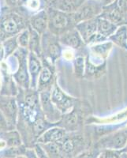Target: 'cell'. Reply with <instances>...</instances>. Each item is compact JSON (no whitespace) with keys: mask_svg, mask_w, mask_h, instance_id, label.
I'll return each mask as SVG.
<instances>
[{"mask_svg":"<svg viewBox=\"0 0 127 158\" xmlns=\"http://www.w3.org/2000/svg\"><path fill=\"white\" fill-rule=\"evenodd\" d=\"M29 25V20L18 13L3 11L0 15V40L16 36Z\"/></svg>","mask_w":127,"mask_h":158,"instance_id":"cell-1","label":"cell"},{"mask_svg":"<svg viewBox=\"0 0 127 158\" xmlns=\"http://www.w3.org/2000/svg\"><path fill=\"white\" fill-rule=\"evenodd\" d=\"M65 158H73L90 148L92 142L80 131L68 132L64 140L58 144Z\"/></svg>","mask_w":127,"mask_h":158,"instance_id":"cell-2","label":"cell"},{"mask_svg":"<svg viewBox=\"0 0 127 158\" xmlns=\"http://www.w3.org/2000/svg\"><path fill=\"white\" fill-rule=\"evenodd\" d=\"M48 15V31L60 36L65 32L74 29L76 23L73 14H68L51 6L47 10Z\"/></svg>","mask_w":127,"mask_h":158,"instance_id":"cell-3","label":"cell"},{"mask_svg":"<svg viewBox=\"0 0 127 158\" xmlns=\"http://www.w3.org/2000/svg\"><path fill=\"white\" fill-rule=\"evenodd\" d=\"M127 145V125L99 138L93 144L97 149L122 151Z\"/></svg>","mask_w":127,"mask_h":158,"instance_id":"cell-4","label":"cell"},{"mask_svg":"<svg viewBox=\"0 0 127 158\" xmlns=\"http://www.w3.org/2000/svg\"><path fill=\"white\" fill-rule=\"evenodd\" d=\"M59 38L48 30L41 35V59H45L53 65L62 56L63 49Z\"/></svg>","mask_w":127,"mask_h":158,"instance_id":"cell-5","label":"cell"},{"mask_svg":"<svg viewBox=\"0 0 127 158\" xmlns=\"http://www.w3.org/2000/svg\"><path fill=\"white\" fill-rule=\"evenodd\" d=\"M29 51L28 49L19 48L14 53L18 59V69L13 74L17 85L22 89H30V76L28 68V56Z\"/></svg>","mask_w":127,"mask_h":158,"instance_id":"cell-6","label":"cell"},{"mask_svg":"<svg viewBox=\"0 0 127 158\" xmlns=\"http://www.w3.org/2000/svg\"><path fill=\"white\" fill-rule=\"evenodd\" d=\"M51 100L63 115L68 113L77 105V100L66 94L59 86L58 81L51 90Z\"/></svg>","mask_w":127,"mask_h":158,"instance_id":"cell-7","label":"cell"},{"mask_svg":"<svg viewBox=\"0 0 127 158\" xmlns=\"http://www.w3.org/2000/svg\"><path fill=\"white\" fill-rule=\"evenodd\" d=\"M0 111L6 118L10 130L16 129L19 117L17 97L0 95Z\"/></svg>","mask_w":127,"mask_h":158,"instance_id":"cell-8","label":"cell"},{"mask_svg":"<svg viewBox=\"0 0 127 158\" xmlns=\"http://www.w3.org/2000/svg\"><path fill=\"white\" fill-rule=\"evenodd\" d=\"M103 5L100 0H86L73 16L76 25L84 21L94 19L101 15L103 11Z\"/></svg>","mask_w":127,"mask_h":158,"instance_id":"cell-9","label":"cell"},{"mask_svg":"<svg viewBox=\"0 0 127 158\" xmlns=\"http://www.w3.org/2000/svg\"><path fill=\"white\" fill-rule=\"evenodd\" d=\"M43 68L38 78L36 90L39 93L51 92L55 83L57 81L55 74V65H53L45 59H41Z\"/></svg>","mask_w":127,"mask_h":158,"instance_id":"cell-10","label":"cell"},{"mask_svg":"<svg viewBox=\"0 0 127 158\" xmlns=\"http://www.w3.org/2000/svg\"><path fill=\"white\" fill-rule=\"evenodd\" d=\"M0 77H1V92L0 95L17 97L20 88L14 81L13 74L10 71L6 61L0 63Z\"/></svg>","mask_w":127,"mask_h":158,"instance_id":"cell-11","label":"cell"},{"mask_svg":"<svg viewBox=\"0 0 127 158\" xmlns=\"http://www.w3.org/2000/svg\"><path fill=\"white\" fill-rule=\"evenodd\" d=\"M39 101L42 111L47 121L59 125L58 123L63 118V114L51 100V92L39 93Z\"/></svg>","mask_w":127,"mask_h":158,"instance_id":"cell-12","label":"cell"},{"mask_svg":"<svg viewBox=\"0 0 127 158\" xmlns=\"http://www.w3.org/2000/svg\"><path fill=\"white\" fill-rule=\"evenodd\" d=\"M99 17L108 20L118 26L127 25L125 13L119 6L118 2H114L107 6H104L102 13Z\"/></svg>","mask_w":127,"mask_h":158,"instance_id":"cell-13","label":"cell"},{"mask_svg":"<svg viewBox=\"0 0 127 158\" xmlns=\"http://www.w3.org/2000/svg\"><path fill=\"white\" fill-rule=\"evenodd\" d=\"M81 123H82V115L79 108L76 105L70 112L64 114L61 120L58 123L59 126L66 129L68 132H73L80 130L82 124Z\"/></svg>","mask_w":127,"mask_h":158,"instance_id":"cell-14","label":"cell"},{"mask_svg":"<svg viewBox=\"0 0 127 158\" xmlns=\"http://www.w3.org/2000/svg\"><path fill=\"white\" fill-rule=\"evenodd\" d=\"M59 38L60 44L63 46L73 50H81L84 48L86 45L76 28L65 32L63 35L59 36Z\"/></svg>","mask_w":127,"mask_h":158,"instance_id":"cell-15","label":"cell"},{"mask_svg":"<svg viewBox=\"0 0 127 158\" xmlns=\"http://www.w3.org/2000/svg\"><path fill=\"white\" fill-rule=\"evenodd\" d=\"M28 68L30 76V88L36 89L38 78L43 68L41 58L33 52H29L28 56Z\"/></svg>","mask_w":127,"mask_h":158,"instance_id":"cell-16","label":"cell"},{"mask_svg":"<svg viewBox=\"0 0 127 158\" xmlns=\"http://www.w3.org/2000/svg\"><path fill=\"white\" fill-rule=\"evenodd\" d=\"M68 131L60 126L52 127L47 130L44 133L39 137L36 141V143L39 144H47V143H56L59 144L64 140Z\"/></svg>","mask_w":127,"mask_h":158,"instance_id":"cell-17","label":"cell"},{"mask_svg":"<svg viewBox=\"0 0 127 158\" xmlns=\"http://www.w3.org/2000/svg\"><path fill=\"white\" fill-rule=\"evenodd\" d=\"M29 26L39 34L43 35L48 30V15L46 9L35 13L29 19Z\"/></svg>","mask_w":127,"mask_h":158,"instance_id":"cell-18","label":"cell"},{"mask_svg":"<svg viewBox=\"0 0 127 158\" xmlns=\"http://www.w3.org/2000/svg\"><path fill=\"white\" fill-rule=\"evenodd\" d=\"M75 28L86 44L88 40L97 32V18L80 22L76 25Z\"/></svg>","mask_w":127,"mask_h":158,"instance_id":"cell-19","label":"cell"},{"mask_svg":"<svg viewBox=\"0 0 127 158\" xmlns=\"http://www.w3.org/2000/svg\"><path fill=\"white\" fill-rule=\"evenodd\" d=\"M86 0H53L51 7L68 14L75 13Z\"/></svg>","mask_w":127,"mask_h":158,"instance_id":"cell-20","label":"cell"},{"mask_svg":"<svg viewBox=\"0 0 127 158\" xmlns=\"http://www.w3.org/2000/svg\"><path fill=\"white\" fill-rule=\"evenodd\" d=\"M113 46H114V44L108 40V41L88 46L89 53L106 60L109 56L111 51L112 50Z\"/></svg>","mask_w":127,"mask_h":158,"instance_id":"cell-21","label":"cell"},{"mask_svg":"<svg viewBox=\"0 0 127 158\" xmlns=\"http://www.w3.org/2000/svg\"><path fill=\"white\" fill-rule=\"evenodd\" d=\"M109 40L115 45L127 51V25L118 26L115 33L109 37Z\"/></svg>","mask_w":127,"mask_h":158,"instance_id":"cell-22","label":"cell"},{"mask_svg":"<svg viewBox=\"0 0 127 158\" xmlns=\"http://www.w3.org/2000/svg\"><path fill=\"white\" fill-rule=\"evenodd\" d=\"M118 27V25L105 18H100V17L97 18V32L108 39L115 33Z\"/></svg>","mask_w":127,"mask_h":158,"instance_id":"cell-23","label":"cell"},{"mask_svg":"<svg viewBox=\"0 0 127 158\" xmlns=\"http://www.w3.org/2000/svg\"><path fill=\"white\" fill-rule=\"evenodd\" d=\"M0 137L3 138L4 140L6 142L8 147L19 146L24 145L22 135L17 129L2 132L1 135H0Z\"/></svg>","mask_w":127,"mask_h":158,"instance_id":"cell-24","label":"cell"},{"mask_svg":"<svg viewBox=\"0 0 127 158\" xmlns=\"http://www.w3.org/2000/svg\"><path fill=\"white\" fill-rule=\"evenodd\" d=\"M29 28L30 38L28 50L41 57V35L39 34L34 29H32L30 26H29Z\"/></svg>","mask_w":127,"mask_h":158,"instance_id":"cell-25","label":"cell"},{"mask_svg":"<svg viewBox=\"0 0 127 158\" xmlns=\"http://www.w3.org/2000/svg\"><path fill=\"white\" fill-rule=\"evenodd\" d=\"M27 147L25 145L19 146H11V147H7L0 155L3 158H16L19 156L25 154Z\"/></svg>","mask_w":127,"mask_h":158,"instance_id":"cell-26","label":"cell"},{"mask_svg":"<svg viewBox=\"0 0 127 158\" xmlns=\"http://www.w3.org/2000/svg\"><path fill=\"white\" fill-rule=\"evenodd\" d=\"M73 73L77 78H82L85 71V57L82 56H76L73 61Z\"/></svg>","mask_w":127,"mask_h":158,"instance_id":"cell-27","label":"cell"},{"mask_svg":"<svg viewBox=\"0 0 127 158\" xmlns=\"http://www.w3.org/2000/svg\"><path fill=\"white\" fill-rule=\"evenodd\" d=\"M2 44H3V47L4 49H5L6 59L9 57V56H12L20 48L18 43L17 35L6 39L5 40L2 41Z\"/></svg>","mask_w":127,"mask_h":158,"instance_id":"cell-28","label":"cell"},{"mask_svg":"<svg viewBox=\"0 0 127 158\" xmlns=\"http://www.w3.org/2000/svg\"><path fill=\"white\" fill-rule=\"evenodd\" d=\"M46 153L48 155L49 158H65L61 150L59 149V146L56 143H47L40 144Z\"/></svg>","mask_w":127,"mask_h":158,"instance_id":"cell-29","label":"cell"},{"mask_svg":"<svg viewBox=\"0 0 127 158\" xmlns=\"http://www.w3.org/2000/svg\"><path fill=\"white\" fill-rule=\"evenodd\" d=\"M46 0H27L25 3V9L32 13V15L44 10Z\"/></svg>","mask_w":127,"mask_h":158,"instance_id":"cell-30","label":"cell"},{"mask_svg":"<svg viewBox=\"0 0 127 158\" xmlns=\"http://www.w3.org/2000/svg\"><path fill=\"white\" fill-rule=\"evenodd\" d=\"M29 38H30V32H29V28L28 27L27 29H24L17 35V39H18V43L19 47L22 48L28 49L29 44Z\"/></svg>","mask_w":127,"mask_h":158,"instance_id":"cell-31","label":"cell"},{"mask_svg":"<svg viewBox=\"0 0 127 158\" xmlns=\"http://www.w3.org/2000/svg\"><path fill=\"white\" fill-rule=\"evenodd\" d=\"M100 151H101L100 149H97L92 145V146L85 149L73 158H97L100 154Z\"/></svg>","mask_w":127,"mask_h":158,"instance_id":"cell-32","label":"cell"},{"mask_svg":"<svg viewBox=\"0 0 127 158\" xmlns=\"http://www.w3.org/2000/svg\"><path fill=\"white\" fill-rule=\"evenodd\" d=\"M122 152L113 149H103L100 151L97 158H120Z\"/></svg>","mask_w":127,"mask_h":158,"instance_id":"cell-33","label":"cell"},{"mask_svg":"<svg viewBox=\"0 0 127 158\" xmlns=\"http://www.w3.org/2000/svg\"><path fill=\"white\" fill-rule=\"evenodd\" d=\"M32 148L34 149L35 152L39 158H49L47 153H46V151L44 150V149L40 144L36 143Z\"/></svg>","mask_w":127,"mask_h":158,"instance_id":"cell-34","label":"cell"},{"mask_svg":"<svg viewBox=\"0 0 127 158\" xmlns=\"http://www.w3.org/2000/svg\"><path fill=\"white\" fill-rule=\"evenodd\" d=\"M7 131H10L9 124H8L6 118L0 111V132H5Z\"/></svg>","mask_w":127,"mask_h":158,"instance_id":"cell-35","label":"cell"},{"mask_svg":"<svg viewBox=\"0 0 127 158\" xmlns=\"http://www.w3.org/2000/svg\"><path fill=\"white\" fill-rule=\"evenodd\" d=\"M73 51V49L70 48H67L63 50V54H62V56L63 57V59H66V60H71V61H73V59H75L76 56Z\"/></svg>","mask_w":127,"mask_h":158,"instance_id":"cell-36","label":"cell"},{"mask_svg":"<svg viewBox=\"0 0 127 158\" xmlns=\"http://www.w3.org/2000/svg\"><path fill=\"white\" fill-rule=\"evenodd\" d=\"M25 155L27 158H39L33 148H27Z\"/></svg>","mask_w":127,"mask_h":158,"instance_id":"cell-37","label":"cell"},{"mask_svg":"<svg viewBox=\"0 0 127 158\" xmlns=\"http://www.w3.org/2000/svg\"><path fill=\"white\" fill-rule=\"evenodd\" d=\"M5 60H6L5 49H4L2 41L0 40V63H2V62L5 61Z\"/></svg>","mask_w":127,"mask_h":158,"instance_id":"cell-38","label":"cell"},{"mask_svg":"<svg viewBox=\"0 0 127 158\" xmlns=\"http://www.w3.org/2000/svg\"><path fill=\"white\" fill-rule=\"evenodd\" d=\"M7 147H8V146H7V143H6V142L4 140L3 138L0 137V153H2V151L5 150V149H6Z\"/></svg>","mask_w":127,"mask_h":158,"instance_id":"cell-39","label":"cell"},{"mask_svg":"<svg viewBox=\"0 0 127 158\" xmlns=\"http://www.w3.org/2000/svg\"><path fill=\"white\" fill-rule=\"evenodd\" d=\"M6 2L8 5L15 6L19 5V4H22V0H6Z\"/></svg>","mask_w":127,"mask_h":158,"instance_id":"cell-40","label":"cell"},{"mask_svg":"<svg viewBox=\"0 0 127 158\" xmlns=\"http://www.w3.org/2000/svg\"><path fill=\"white\" fill-rule=\"evenodd\" d=\"M100 1L103 5V6H107L111 5V4L114 3V2H118V0H100Z\"/></svg>","mask_w":127,"mask_h":158,"instance_id":"cell-41","label":"cell"},{"mask_svg":"<svg viewBox=\"0 0 127 158\" xmlns=\"http://www.w3.org/2000/svg\"><path fill=\"white\" fill-rule=\"evenodd\" d=\"M120 6L122 7V9L123 10L124 12L126 13L127 12V0H123L122 2L121 3Z\"/></svg>","mask_w":127,"mask_h":158,"instance_id":"cell-42","label":"cell"},{"mask_svg":"<svg viewBox=\"0 0 127 158\" xmlns=\"http://www.w3.org/2000/svg\"><path fill=\"white\" fill-rule=\"evenodd\" d=\"M120 158H127V152H122Z\"/></svg>","mask_w":127,"mask_h":158,"instance_id":"cell-43","label":"cell"},{"mask_svg":"<svg viewBox=\"0 0 127 158\" xmlns=\"http://www.w3.org/2000/svg\"><path fill=\"white\" fill-rule=\"evenodd\" d=\"M2 0H0V15H2V13L3 12V10H2Z\"/></svg>","mask_w":127,"mask_h":158,"instance_id":"cell-44","label":"cell"},{"mask_svg":"<svg viewBox=\"0 0 127 158\" xmlns=\"http://www.w3.org/2000/svg\"><path fill=\"white\" fill-rule=\"evenodd\" d=\"M16 158H27V157H26V156H25V155H22V156H19Z\"/></svg>","mask_w":127,"mask_h":158,"instance_id":"cell-45","label":"cell"},{"mask_svg":"<svg viewBox=\"0 0 127 158\" xmlns=\"http://www.w3.org/2000/svg\"><path fill=\"white\" fill-rule=\"evenodd\" d=\"M121 152H127V145H126V146H125V147L124 148L122 151H121Z\"/></svg>","mask_w":127,"mask_h":158,"instance_id":"cell-46","label":"cell"},{"mask_svg":"<svg viewBox=\"0 0 127 158\" xmlns=\"http://www.w3.org/2000/svg\"><path fill=\"white\" fill-rule=\"evenodd\" d=\"M122 1H123V0H118V4H119V6L121 5V3L122 2Z\"/></svg>","mask_w":127,"mask_h":158,"instance_id":"cell-47","label":"cell"},{"mask_svg":"<svg viewBox=\"0 0 127 158\" xmlns=\"http://www.w3.org/2000/svg\"><path fill=\"white\" fill-rule=\"evenodd\" d=\"M0 92H1V77H0Z\"/></svg>","mask_w":127,"mask_h":158,"instance_id":"cell-48","label":"cell"},{"mask_svg":"<svg viewBox=\"0 0 127 158\" xmlns=\"http://www.w3.org/2000/svg\"><path fill=\"white\" fill-rule=\"evenodd\" d=\"M125 18H126V20H127V12L125 13Z\"/></svg>","mask_w":127,"mask_h":158,"instance_id":"cell-49","label":"cell"},{"mask_svg":"<svg viewBox=\"0 0 127 158\" xmlns=\"http://www.w3.org/2000/svg\"><path fill=\"white\" fill-rule=\"evenodd\" d=\"M0 158H3V157H2V156H1V155H0Z\"/></svg>","mask_w":127,"mask_h":158,"instance_id":"cell-50","label":"cell"},{"mask_svg":"<svg viewBox=\"0 0 127 158\" xmlns=\"http://www.w3.org/2000/svg\"><path fill=\"white\" fill-rule=\"evenodd\" d=\"M1 133H2V132H0V135H1Z\"/></svg>","mask_w":127,"mask_h":158,"instance_id":"cell-51","label":"cell"}]
</instances>
